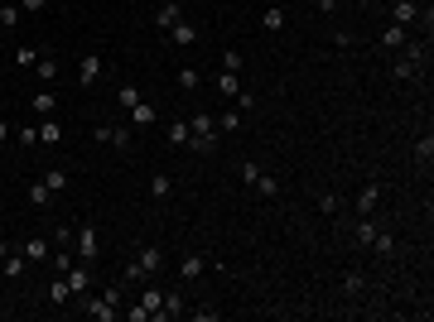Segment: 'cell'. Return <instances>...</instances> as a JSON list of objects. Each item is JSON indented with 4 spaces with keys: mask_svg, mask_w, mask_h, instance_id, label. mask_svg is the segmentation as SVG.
<instances>
[{
    "mask_svg": "<svg viewBox=\"0 0 434 322\" xmlns=\"http://www.w3.org/2000/svg\"><path fill=\"white\" fill-rule=\"evenodd\" d=\"M73 245H78V260H82V264H97V260H102V226H97V221H82V226L73 231Z\"/></svg>",
    "mask_w": 434,
    "mask_h": 322,
    "instance_id": "obj_1",
    "label": "cell"
},
{
    "mask_svg": "<svg viewBox=\"0 0 434 322\" xmlns=\"http://www.w3.org/2000/svg\"><path fill=\"white\" fill-rule=\"evenodd\" d=\"M391 25H400V29L429 25V5H420V0H391Z\"/></svg>",
    "mask_w": 434,
    "mask_h": 322,
    "instance_id": "obj_2",
    "label": "cell"
},
{
    "mask_svg": "<svg viewBox=\"0 0 434 322\" xmlns=\"http://www.w3.org/2000/svg\"><path fill=\"white\" fill-rule=\"evenodd\" d=\"M78 312H87L92 322H116V317H121V308H116V303H106V298H102V293H92V288L78 298Z\"/></svg>",
    "mask_w": 434,
    "mask_h": 322,
    "instance_id": "obj_3",
    "label": "cell"
},
{
    "mask_svg": "<svg viewBox=\"0 0 434 322\" xmlns=\"http://www.w3.org/2000/svg\"><path fill=\"white\" fill-rule=\"evenodd\" d=\"M179 20H183V0H159V10H155V29L169 34Z\"/></svg>",
    "mask_w": 434,
    "mask_h": 322,
    "instance_id": "obj_4",
    "label": "cell"
},
{
    "mask_svg": "<svg viewBox=\"0 0 434 322\" xmlns=\"http://www.w3.org/2000/svg\"><path fill=\"white\" fill-rule=\"evenodd\" d=\"M102 68H106V58H102V53H82V63H78V87H97Z\"/></svg>",
    "mask_w": 434,
    "mask_h": 322,
    "instance_id": "obj_5",
    "label": "cell"
},
{
    "mask_svg": "<svg viewBox=\"0 0 434 322\" xmlns=\"http://www.w3.org/2000/svg\"><path fill=\"white\" fill-rule=\"evenodd\" d=\"M415 73H424L429 68V39H405V53H400Z\"/></svg>",
    "mask_w": 434,
    "mask_h": 322,
    "instance_id": "obj_6",
    "label": "cell"
},
{
    "mask_svg": "<svg viewBox=\"0 0 434 322\" xmlns=\"http://www.w3.org/2000/svg\"><path fill=\"white\" fill-rule=\"evenodd\" d=\"M20 250H25V260H30V264H49V255H54V240H49V236H30Z\"/></svg>",
    "mask_w": 434,
    "mask_h": 322,
    "instance_id": "obj_7",
    "label": "cell"
},
{
    "mask_svg": "<svg viewBox=\"0 0 434 322\" xmlns=\"http://www.w3.org/2000/svg\"><path fill=\"white\" fill-rule=\"evenodd\" d=\"M381 207V183H362L357 188V216H372Z\"/></svg>",
    "mask_w": 434,
    "mask_h": 322,
    "instance_id": "obj_8",
    "label": "cell"
},
{
    "mask_svg": "<svg viewBox=\"0 0 434 322\" xmlns=\"http://www.w3.org/2000/svg\"><path fill=\"white\" fill-rule=\"evenodd\" d=\"M203 274H207V260H203L198 250H188V255L179 260V279H183V284H193V279H203Z\"/></svg>",
    "mask_w": 434,
    "mask_h": 322,
    "instance_id": "obj_9",
    "label": "cell"
},
{
    "mask_svg": "<svg viewBox=\"0 0 434 322\" xmlns=\"http://www.w3.org/2000/svg\"><path fill=\"white\" fill-rule=\"evenodd\" d=\"M63 279H68V288H73V298H82V293L92 288V269H87V264H78V260H73V269H68Z\"/></svg>",
    "mask_w": 434,
    "mask_h": 322,
    "instance_id": "obj_10",
    "label": "cell"
},
{
    "mask_svg": "<svg viewBox=\"0 0 434 322\" xmlns=\"http://www.w3.org/2000/svg\"><path fill=\"white\" fill-rule=\"evenodd\" d=\"M0 269H5V279H25V269H30V260H25V250L15 245L10 255H0Z\"/></svg>",
    "mask_w": 434,
    "mask_h": 322,
    "instance_id": "obj_11",
    "label": "cell"
},
{
    "mask_svg": "<svg viewBox=\"0 0 434 322\" xmlns=\"http://www.w3.org/2000/svg\"><path fill=\"white\" fill-rule=\"evenodd\" d=\"M135 264H140L145 274H159V269H164V255H159V245H140V250H135Z\"/></svg>",
    "mask_w": 434,
    "mask_h": 322,
    "instance_id": "obj_12",
    "label": "cell"
},
{
    "mask_svg": "<svg viewBox=\"0 0 434 322\" xmlns=\"http://www.w3.org/2000/svg\"><path fill=\"white\" fill-rule=\"evenodd\" d=\"M140 308H145L150 317H164V288L145 284V288H140Z\"/></svg>",
    "mask_w": 434,
    "mask_h": 322,
    "instance_id": "obj_13",
    "label": "cell"
},
{
    "mask_svg": "<svg viewBox=\"0 0 434 322\" xmlns=\"http://www.w3.org/2000/svg\"><path fill=\"white\" fill-rule=\"evenodd\" d=\"M290 25V15H285V5H266V15H261V29L266 34H280Z\"/></svg>",
    "mask_w": 434,
    "mask_h": 322,
    "instance_id": "obj_14",
    "label": "cell"
},
{
    "mask_svg": "<svg viewBox=\"0 0 434 322\" xmlns=\"http://www.w3.org/2000/svg\"><path fill=\"white\" fill-rule=\"evenodd\" d=\"M169 44H174V49H188V44H198V25H188V20H179V25L169 29Z\"/></svg>",
    "mask_w": 434,
    "mask_h": 322,
    "instance_id": "obj_15",
    "label": "cell"
},
{
    "mask_svg": "<svg viewBox=\"0 0 434 322\" xmlns=\"http://www.w3.org/2000/svg\"><path fill=\"white\" fill-rule=\"evenodd\" d=\"M39 178H44L49 193H68V188H73V173H68V169H44Z\"/></svg>",
    "mask_w": 434,
    "mask_h": 322,
    "instance_id": "obj_16",
    "label": "cell"
},
{
    "mask_svg": "<svg viewBox=\"0 0 434 322\" xmlns=\"http://www.w3.org/2000/svg\"><path fill=\"white\" fill-rule=\"evenodd\" d=\"M212 82H217V92H222L227 101H237V97H242V73H217Z\"/></svg>",
    "mask_w": 434,
    "mask_h": 322,
    "instance_id": "obj_17",
    "label": "cell"
},
{
    "mask_svg": "<svg viewBox=\"0 0 434 322\" xmlns=\"http://www.w3.org/2000/svg\"><path fill=\"white\" fill-rule=\"evenodd\" d=\"M405 39H410V29H400V25H386V29H381V49H391V53H400Z\"/></svg>",
    "mask_w": 434,
    "mask_h": 322,
    "instance_id": "obj_18",
    "label": "cell"
},
{
    "mask_svg": "<svg viewBox=\"0 0 434 322\" xmlns=\"http://www.w3.org/2000/svg\"><path fill=\"white\" fill-rule=\"evenodd\" d=\"M30 111L44 121V116H54L58 111V92H34V101H30Z\"/></svg>",
    "mask_w": 434,
    "mask_h": 322,
    "instance_id": "obj_19",
    "label": "cell"
},
{
    "mask_svg": "<svg viewBox=\"0 0 434 322\" xmlns=\"http://www.w3.org/2000/svg\"><path fill=\"white\" fill-rule=\"evenodd\" d=\"M39 145H49V149H54V145H63V125H58L54 116H44V121H39Z\"/></svg>",
    "mask_w": 434,
    "mask_h": 322,
    "instance_id": "obj_20",
    "label": "cell"
},
{
    "mask_svg": "<svg viewBox=\"0 0 434 322\" xmlns=\"http://www.w3.org/2000/svg\"><path fill=\"white\" fill-rule=\"evenodd\" d=\"M164 140H169L174 149H183V145H188V121H183V116H174V121L164 125Z\"/></svg>",
    "mask_w": 434,
    "mask_h": 322,
    "instance_id": "obj_21",
    "label": "cell"
},
{
    "mask_svg": "<svg viewBox=\"0 0 434 322\" xmlns=\"http://www.w3.org/2000/svg\"><path fill=\"white\" fill-rule=\"evenodd\" d=\"M106 145H116V149H126V154H130V149H135V130L116 121V125H111V135H106Z\"/></svg>",
    "mask_w": 434,
    "mask_h": 322,
    "instance_id": "obj_22",
    "label": "cell"
},
{
    "mask_svg": "<svg viewBox=\"0 0 434 322\" xmlns=\"http://www.w3.org/2000/svg\"><path fill=\"white\" fill-rule=\"evenodd\" d=\"M429 164H434V135H420V140H415V169L429 173Z\"/></svg>",
    "mask_w": 434,
    "mask_h": 322,
    "instance_id": "obj_23",
    "label": "cell"
},
{
    "mask_svg": "<svg viewBox=\"0 0 434 322\" xmlns=\"http://www.w3.org/2000/svg\"><path fill=\"white\" fill-rule=\"evenodd\" d=\"M376 231H381V226H376L372 216H357V221H352V240H357V245H372Z\"/></svg>",
    "mask_w": 434,
    "mask_h": 322,
    "instance_id": "obj_24",
    "label": "cell"
},
{
    "mask_svg": "<svg viewBox=\"0 0 434 322\" xmlns=\"http://www.w3.org/2000/svg\"><path fill=\"white\" fill-rule=\"evenodd\" d=\"M135 101H145L140 87H135V82H121V87H116V111H130Z\"/></svg>",
    "mask_w": 434,
    "mask_h": 322,
    "instance_id": "obj_25",
    "label": "cell"
},
{
    "mask_svg": "<svg viewBox=\"0 0 434 322\" xmlns=\"http://www.w3.org/2000/svg\"><path fill=\"white\" fill-rule=\"evenodd\" d=\"M164 317H188V298H183L179 288L164 293Z\"/></svg>",
    "mask_w": 434,
    "mask_h": 322,
    "instance_id": "obj_26",
    "label": "cell"
},
{
    "mask_svg": "<svg viewBox=\"0 0 434 322\" xmlns=\"http://www.w3.org/2000/svg\"><path fill=\"white\" fill-rule=\"evenodd\" d=\"M126 121H130V125H155V106H150V101H135V106L126 111Z\"/></svg>",
    "mask_w": 434,
    "mask_h": 322,
    "instance_id": "obj_27",
    "label": "cell"
},
{
    "mask_svg": "<svg viewBox=\"0 0 434 322\" xmlns=\"http://www.w3.org/2000/svg\"><path fill=\"white\" fill-rule=\"evenodd\" d=\"M251 188H256L261 197H280V178H275V173H266V169L256 173V183H251Z\"/></svg>",
    "mask_w": 434,
    "mask_h": 322,
    "instance_id": "obj_28",
    "label": "cell"
},
{
    "mask_svg": "<svg viewBox=\"0 0 434 322\" xmlns=\"http://www.w3.org/2000/svg\"><path fill=\"white\" fill-rule=\"evenodd\" d=\"M150 193H155V202H169V197H174V178H169V173H155V178H150Z\"/></svg>",
    "mask_w": 434,
    "mask_h": 322,
    "instance_id": "obj_29",
    "label": "cell"
},
{
    "mask_svg": "<svg viewBox=\"0 0 434 322\" xmlns=\"http://www.w3.org/2000/svg\"><path fill=\"white\" fill-rule=\"evenodd\" d=\"M25 197H30V207H49V202H54V193H49V188H44V178H34V183H30V193H25Z\"/></svg>",
    "mask_w": 434,
    "mask_h": 322,
    "instance_id": "obj_30",
    "label": "cell"
},
{
    "mask_svg": "<svg viewBox=\"0 0 434 322\" xmlns=\"http://www.w3.org/2000/svg\"><path fill=\"white\" fill-rule=\"evenodd\" d=\"M343 293H347V298L367 293V274H357V269H352V274H343Z\"/></svg>",
    "mask_w": 434,
    "mask_h": 322,
    "instance_id": "obj_31",
    "label": "cell"
},
{
    "mask_svg": "<svg viewBox=\"0 0 434 322\" xmlns=\"http://www.w3.org/2000/svg\"><path fill=\"white\" fill-rule=\"evenodd\" d=\"M68 298H73L68 279H63V274H54V284H49V303H68Z\"/></svg>",
    "mask_w": 434,
    "mask_h": 322,
    "instance_id": "obj_32",
    "label": "cell"
},
{
    "mask_svg": "<svg viewBox=\"0 0 434 322\" xmlns=\"http://www.w3.org/2000/svg\"><path fill=\"white\" fill-rule=\"evenodd\" d=\"M20 20H25L20 5H0V29H20Z\"/></svg>",
    "mask_w": 434,
    "mask_h": 322,
    "instance_id": "obj_33",
    "label": "cell"
},
{
    "mask_svg": "<svg viewBox=\"0 0 434 322\" xmlns=\"http://www.w3.org/2000/svg\"><path fill=\"white\" fill-rule=\"evenodd\" d=\"M174 82H179V92H198V82H203V77H198L193 68H179V73H174Z\"/></svg>",
    "mask_w": 434,
    "mask_h": 322,
    "instance_id": "obj_34",
    "label": "cell"
},
{
    "mask_svg": "<svg viewBox=\"0 0 434 322\" xmlns=\"http://www.w3.org/2000/svg\"><path fill=\"white\" fill-rule=\"evenodd\" d=\"M372 250H376L381 260H386V255H396V236H391V231H376V240H372Z\"/></svg>",
    "mask_w": 434,
    "mask_h": 322,
    "instance_id": "obj_35",
    "label": "cell"
},
{
    "mask_svg": "<svg viewBox=\"0 0 434 322\" xmlns=\"http://www.w3.org/2000/svg\"><path fill=\"white\" fill-rule=\"evenodd\" d=\"M217 130H222V135H237V130H242V116H237V111H222V116H217Z\"/></svg>",
    "mask_w": 434,
    "mask_h": 322,
    "instance_id": "obj_36",
    "label": "cell"
},
{
    "mask_svg": "<svg viewBox=\"0 0 434 322\" xmlns=\"http://www.w3.org/2000/svg\"><path fill=\"white\" fill-rule=\"evenodd\" d=\"M188 317H198V322H222V308L203 303V308H188Z\"/></svg>",
    "mask_w": 434,
    "mask_h": 322,
    "instance_id": "obj_37",
    "label": "cell"
},
{
    "mask_svg": "<svg viewBox=\"0 0 434 322\" xmlns=\"http://www.w3.org/2000/svg\"><path fill=\"white\" fill-rule=\"evenodd\" d=\"M391 77H396V82H415L420 73H415V68H410L405 58H396V63H391Z\"/></svg>",
    "mask_w": 434,
    "mask_h": 322,
    "instance_id": "obj_38",
    "label": "cell"
},
{
    "mask_svg": "<svg viewBox=\"0 0 434 322\" xmlns=\"http://www.w3.org/2000/svg\"><path fill=\"white\" fill-rule=\"evenodd\" d=\"M54 77H58V58L44 53V58H39V82H54Z\"/></svg>",
    "mask_w": 434,
    "mask_h": 322,
    "instance_id": "obj_39",
    "label": "cell"
},
{
    "mask_svg": "<svg viewBox=\"0 0 434 322\" xmlns=\"http://www.w3.org/2000/svg\"><path fill=\"white\" fill-rule=\"evenodd\" d=\"M338 207H343V197H338V193H319V212H323V216H333Z\"/></svg>",
    "mask_w": 434,
    "mask_h": 322,
    "instance_id": "obj_40",
    "label": "cell"
},
{
    "mask_svg": "<svg viewBox=\"0 0 434 322\" xmlns=\"http://www.w3.org/2000/svg\"><path fill=\"white\" fill-rule=\"evenodd\" d=\"M15 63H20V68H34V63H39V49H34V44H25V49L15 53Z\"/></svg>",
    "mask_w": 434,
    "mask_h": 322,
    "instance_id": "obj_41",
    "label": "cell"
},
{
    "mask_svg": "<svg viewBox=\"0 0 434 322\" xmlns=\"http://www.w3.org/2000/svg\"><path fill=\"white\" fill-rule=\"evenodd\" d=\"M222 73H242V53L237 49H222Z\"/></svg>",
    "mask_w": 434,
    "mask_h": 322,
    "instance_id": "obj_42",
    "label": "cell"
},
{
    "mask_svg": "<svg viewBox=\"0 0 434 322\" xmlns=\"http://www.w3.org/2000/svg\"><path fill=\"white\" fill-rule=\"evenodd\" d=\"M15 140H20L25 149H34V145H39V125H20V135H15Z\"/></svg>",
    "mask_w": 434,
    "mask_h": 322,
    "instance_id": "obj_43",
    "label": "cell"
},
{
    "mask_svg": "<svg viewBox=\"0 0 434 322\" xmlns=\"http://www.w3.org/2000/svg\"><path fill=\"white\" fill-rule=\"evenodd\" d=\"M237 173H242V183L251 188V183H256V173H261V164H256V159H242V169H237Z\"/></svg>",
    "mask_w": 434,
    "mask_h": 322,
    "instance_id": "obj_44",
    "label": "cell"
},
{
    "mask_svg": "<svg viewBox=\"0 0 434 322\" xmlns=\"http://www.w3.org/2000/svg\"><path fill=\"white\" fill-rule=\"evenodd\" d=\"M49 240H54V245H73V226H54Z\"/></svg>",
    "mask_w": 434,
    "mask_h": 322,
    "instance_id": "obj_45",
    "label": "cell"
},
{
    "mask_svg": "<svg viewBox=\"0 0 434 322\" xmlns=\"http://www.w3.org/2000/svg\"><path fill=\"white\" fill-rule=\"evenodd\" d=\"M121 279H126V284H145V279H150V274H145V269H140V264H135V260H130V264H126V274H121Z\"/></svg>",
    "mask_w": 434,
    "mask_h": 322,
    "instance_id": "obj_46",
    "label": "cell"
},
{
    "mask_svg": "<svg viewBox=\"0 0 434 322\" xmlns=\"http://www.w3.org/2000/svg\"><path fill=\"white\" fill-rule=\"evenodd\" d=\"M49 5H54V0H20L25 15H39V10H49Z\"/></svg>",
    "mask_w": 434,
    "mask_h": 322,
    "instance_id": "obj_47",
    "label": "cell"
},
{
    "mask_svg": "<svg viewBox=\"0 0 434 322\" xmlns=\"http://www.w3.org/2000/svg\"><path fill=\"white\" fill-rule=\"evenodd\" d=\"M106 135H111V121H102V125H92V140H97V145H106Z\"/></svg>",
    "mask_w": 434,
    "mask_h": 322,
    "instance_id": "obj_48",
    "label": "cell"
},
{
    "mask_svg": "<svg viewBox=\"0 0 434 322\" xmlns=\"http://www.w3.org/2000/svg\"><path fill=\"white\" fill-rule=\"evenodd\" d=\"M126 322H150V312H145V308L135 303V308H126Z\"/></svg>",
    "mask_w": 434,
    "mask_h": 322,
    "instance_id": "obj_49",
    "label": "cell"
},
{
    "mask_svg": "<svg viewBox=\"0 0 434 322\" xmlns=\"http://www.w3.org/2000/svg\"><path fill=\"white\" fill-rule=\"evenodd\" d=\"M10 135H15V125H10V121H5V116H0V145H5V140H10Z\"/></svg>",
    "mask_w": 434,
    "mask_h": 322,
    "instance_id": "obj_50",
    "label": "cell"
},
{
    "mask_svg": "<svg viewBox=\"0 0 434 322\" xmlns=\"http://www.w3.org/2000/svg\"><path fill=\"white\" fill-rule=\"evenodd\" d=\"M314 5H319V15H333V10H338V0H314Z\"/></svg>",
    "mask_w": 434,
    "mask_h": 322,
    "instance_id": "obj_51",
    "label": "cell"
},
{
    "mask_svg": "<svg viewBox=\"0 0 434 322\" xmlns=\"http://www.w3.org/2000/svg\"><path fill=\"white\" fill-rule=\"evenodd\" d=\"M362 5H372V0H362Z\"/></svg>",
    "mask_w": 434,
    "mask_h": 322,
    "instance_id": "obj_52",
    "label": "cell"
}]
</instances>
